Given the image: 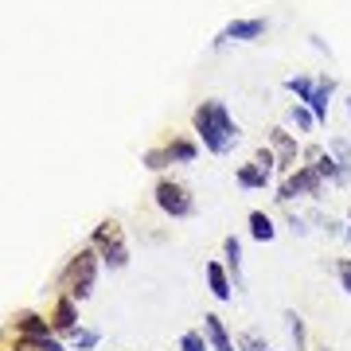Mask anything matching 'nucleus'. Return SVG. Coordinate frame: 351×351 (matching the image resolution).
<instances>
[{
    "label": "nucleus",
    "mask_w": 351,
    "mask_h": 351,
    "mask_svg": "<svg viewBox=\"0 0 351 351\" xmlns=\"http://www.w3.org/2000/svg\"><path fill=\"white\" fill-rule=\"evenodd\" d=\"M332 98H336V78L332 75H316V94H313V101H308V110H313V117L320 121V125L328 121Z\"/></svg>",
    "instance_id": "obj_15"
},
{
    "label": "nucleus",
    "mask_w": 351,
    "mask_h": 351,
    "mask_svg": "<svg viewBox=\"0 0 351 351\" xmlns=\"http://www.w3.org/2000/svg\"><path fill=\"white\" fill-rule=\"evenodd\" d=\"M98 274H101V254L94 250V246H78V250L66 258L55 293H66V297H75V301L82 304L90 293L98 289Z\"/></svg>",
    "instance_id": "obj_2"
},
{
    "label": "nucleus",
    "mask_w": 351,
    "mask_h": 351,
    "mask_svg": "<svg viewBox=\"0 0 351 351\" xmlns=\"http://www.w3.org/2000/svg\"><path fill=\"white\" fill-rule=\"evenodd\" d=\"M265 145L274 149L277 172H281V176H289V172H297V168H301V145H297V133H289L285 125H274L269 133H265Z\"/></svg>",
    "instance_id": "obj_9"
},
{
    "label": "nucleus",
    "mask_w": 351,
    "mask_h": 351,
    "mask_svg": "<svg viewBox=\"0 0 351 351\" xmlns=\"http://www.w3.org/2000/svg\"><path fill=\"white\" fill-rule=\"evenodd\" d=\"M223 265L230 269V277H234V289H246V281H242V239L239 234H226L223 239Z\"/></svg>",
    "instance_id": "obj_16"
},
{
    "label": "nucleus",
    "mask_w": 351,
    "mask_h": 351,
    "mask_svg": "<svg viewBox=\"0 0 351 351\" xmlns=\"http://www.w3.org/2000/svg\"><path fill=\"white\" fill-rule=\"evenodd\" d=\"M191 133H195V141H199L211 156L234 152V145L242 141V129H239V121L230 117L223 98H207L191 110Z\"/></svg>",
    "instance_id": "obj_1"
},
{
    "label": "nucleus",
    "mask_w": 351,
    "mask_h": 351,
    "mask_svg": "<svg viewBox=\"0 0 351 351\" xmlns=\"http://www.w3.org/2000/svg\"><path fill=\"white\" fill-rule=\"evenodd\" d=\"M47 316H51L55 336H63V339H71L78 328H82V324H78V301H75V297H66V293H55V301H51Z\"/></svg>",
    "instance_id": "obj_11"
},
{
    "label": "nucleus",
    "mask_w": 351,
    "mask_h": 351,
    "mask_svg": "<svg viewBox=\"0 0 351 351\" xmlns=\"http://www.w3.org/2000/svg\"><path fill=\"white\" fill-rule=\"evenodd\" d=\"M308 43H313V47L320 51V55H328V59H332V47H328V43H324L320 36H308Z\"/></svg>",
    "instance_id": "obj_27"
},
{
    "label": "nucleus",
    "mask_w": 351,
    "mask_h": 351,
    "mask_svg": "<svg viewBox=\"0 0 351 351\" xmlns=\"http://www.w3.org/2000/svg\"><path fill=\"white\" fill-rule=\"evenodd\" d=\"M8 336L47 339V336H55V328H51V316L36 313V308H16V313L8 316Z\"/></svg>",
    "instance_id": "obj_10"
},
{
    "label": "nucleus",
    "mask_w": 351,
    "mask_h": 351,
    "mask_svg": "<svg viewBox=\"0 0 351 351\" xmlns=\"http://www.w3.org/2000/svg\"><path fill=\"white\" fill-rule=\"evenodd\" d=\"M203 277H207V289H211V297L215 301H234V293H239V289H234V277H230V269H226L223 262H207L203 265Z\"/></svg>",
    "instance_id": "obj_12"
},
{
    "label": "nucleus",
    "mask_w": 351,
    "mask_h": 351,
    "mask_svg": "<svg viewBox=\"0 0 351 351\" xmlns=\"http://www.w3.org/2000/svg\"><path fill=\"white\" fill-rule=\"evenodd\" d=\"M234 343H239V351H269V343H265L258 332H250V328H246V332H239V336H234Z\"/></svg>",
    "instance_id": "obj_24"
},
{
    "label": "nucleus",
    "mask_w": 351,
    "mask_h": 351,
    "mask_svg": "<svg viewBox=\"0 0 351 351\" xmlns=\"http://www.w3.org/2000/svg\"><path fill=\"white\" fill-rule=\"evenodd\" d=\"M274 168H265V164H258L250 156L246 164H239V172H234V184H239L242 191H262V188H269L274 184Z\"/></svg>",
    "instance_id": "obj_13"
},
{
    "label": "nucleus",
    "mask_w": 351,
    "mask_h": 351,
    "mask_svg": "<svg viewBox=\"0 0 351 351\" xmlns=\"http://www.w3.org/2000/svg\"><path fill=\"white\" fill-rule=\"evenodd\" d=\"M348 223H351V207H348Z\"/></svg>",
    "instance_id": "obj_30"
},
{
    "label": "nucleus",
    "mask_w": 351,
    "mask_h": 351,
    "mask_svg": "<svg viewBox=\"0 0 351 351\" xmlns=\"http://www.w3.org/2000/svg\"><path fill=\"white\" fill-rule=\"evenodd\" d=\"M285 223H289V230H293L297 239H304V234H308V219H304V215H289Z\"/></svg>",
    "instance_id": "obj_26"
},
{
    "label": "nucleus",
    "mask_w": 351,
    "mask_h": 351,
    "mask_svg": "<svg viewBox=\"0 0 351 351\" xmlns=\"http://www.w3.org/2000/svg\"><path fill=\"white\" fill-rule=\"evenodd\" d=\"M180 351H211L207 332H203V328H188V332L180 336Z\"/></svg>",
    "instance_id": "obj_22"
},
{
    "label": "nucleus",
    "mask_w": 351,
    "mask_h": 351,
    "mask_svg": "<svg viewBox=\"0 0 351 351\" xmlns=\"http://www.w3.org/2000/svg\"><path fill=\"white\" fill-rule=\"evenodd\" d=\"M320 351H328V348H320Z\"/></svg>",
    "instance_id": "obj_31"
},
{
    "label": "nucleus",
    "mask_w": 351,
    "mask_h": 351,
    "mask_svg": "<svg viewBox=\"0 0 351 351\" xmlns=\"http://www.w3.org/2000/svg\"><path fill=\"white\" fill-rule=\"evenodd\" d=\"M285 324H289L293 351H308V328H304V316L297 313V308H285Z\"/></svg>",
    "instance_id": "obj_18"
},
{
    "label": "nucleus",
    "mask_w": 351,
    "mask_h": 351,
    "mask_svg": "<svg viewBox=\"0 0 351 351\" xmlns=\"http://www.w3.org/2000/svg\"><path fill=\"white\" fill-rule=\"evenodd\" d=\"M90 246L101 254V265L106 269H125L129 265V242H125V226L117 219H101L94 230H90Z\"/></svg>",
    "instance_id": "obj_3"
},
{
    "label": "nucleus",
    "mask_w": 351,
    "mask_h": 351,
    "mask_svg": "<svg viewBox=\"0 0 351 351\" xmlns=\"http://www.w3.org/2000/svg\"><path fill=\"white\" fill-rule=\"evenodd\" d=\"M265 27H269V20H262V16H239V20H230V24L211 39V47L223 51V47H230V43H254V39L265 36Z\"/></svg>",
    "instance_id": "obj_8"
},
{
    "label": "nucleus",
    "mask_w": 351,
    "mask_h": 351,
    "mask_svg": "<svg viewBox=\"0 0 351 351\" xmlns=\"http://www.w3.org/2000/svg\"><path fill=\"white\" fill-rule=\"evenodd\" d=\"M289 125L297 129V133H313L320 121L313 117V110H308L304 101H293V106H289Z\"/></svg>",
    "instance_id": "obj_20"
},
{
    "label": "nucleus",
    "mask_w": 351,
    "mask_h": 351,
    "mask_svg": "<svg viewBox=\"0 0 351 351\" xmlns=\"http://www.w3.org/2000/svg\"><path fill=\"white\" fill-rule=\"evenodd\" d=\"M343 242H351V223H348V230H343Z\"/></svg>",
    "instance_id": "obj_29"
},
{
    "label": "nucleus",
    "mask_w": 351,
    "mask_h": 351,
    "mask_svg": "<svg viewBox=\"0 0 351 351\" xmlns=\"http://www.w3.org/2000/svg\"><path fill=\"white\" fill-rule=\"evenodd\" d=\"M301 164H313L316 172L324 176L328 188H348V184H351V168H343V164H339L324 145H304V149H301Z\"/></svg>",
    "instance_id": "obj_7"
},
{
    "label": "nucleus",
    "mask_w": 351,
    "mask_h": 351,
    "mask_svg": "<svg viewBox=\"0 0 351 351\" xmlns=\"http://www.w3.org/2000/svg\"><path fill=\"white\" fill-rule=\"evenodd\" d=\"M336 277H339V289L351 297V258H339L336 262Z\"/></svg>",
    "instance_id": "obj_25"
},
{
    "label": "nucleus",
    "mask_w": 351,
    "mask_h": 351,
    "mask_svg": "<svg viewBox=\"0 0 351 351\" xmlns=\"http://www.w3.org/2000/svg\"><path fill=\"white\" fill-rule=\"evenodd\" d=\"M269 351H274V348H269Z\"/></svg>",
    "instance_id": "obj_32"
},
{
    "label": "nucleus",
    "mask_w": 351,
    "mask_h": 351,
    "mask_svg": "<svg viewBox=\"0 0 351 351\" xmlns=\"http://www.w3.org/2000/svg\"><path fill=\"white\" fill-rule=\"evenodd\" d=\"M66 343H71V351H94L101 343V332H98V328H78Z\"/></svg>",
    "instance_id": "obj_21"
},
{
    "label": "nucleus",
    "mask_w": 351,
    "mask_h": 351,
    "mask_svg": "<svg viewBox=\"0 0 351 351\" xmlns=\"http://www.w3.org/2000/svg\"><path fill=\"white\" fill-rule=\"evenodd\" d=\"M285 90L297 101H304V106H308V101H313V94H316V75H289L285 78Z\"/></svg>",
    "instance_id": "obj_19"
},
{
    "label": "nucleus",
    "mask_w": 351,
    "mask_h": 351,
    "mask_svg": "<svg viewBox=\"0 0 351 351\" xmlns=\"http://www.w3.org/2000/svg\"><path fill=\"white\" fill-rule=\"evenodd\" d=\"M195 156H199V141L176 133V137H168V141H160V145H152V149L141 152V164L152 168V172H164L172 164H195Z\"/></svg>",
    "instance_id": "obj_4"
},
{
    "label": "nucleus",
    "mask_w": 351,
    "mask_h": 351,
    "mask_svg": "<svg viewBox=\"0 0 351 351\" xmlns=\"http://www.w3.org/2000/svg\"><path fill=\"white\" fill-rule=\"evenodd\" d=\"M246 226H250V239L254 242H274L277 239L274 215H265V211H250V215H246Z\"/></svg>",
    "instance_id": "obj_17"
},
{
    "label": "nucleus",
    "mask_w": 351,
    "mask_h": 351,
    "mask_svg": "<svg viewBox=\"0 0 351 351\" xmlns=\"http://www.w3.org/2000/svg\"><path fill=\"white\" fill-rule=\"evenodd\" d=\"M152 203H156L168 219H191V215H195V195H191V188L184 180H172V176H160V180H156Z\"/></svg>",
    "instance_id": "obj_5"
},
{
    "label": "nucleus",
    "mask_w": 351,
    "mask_h": 351,
    "mask_svg": "<svg viewBox=\"0 0 351 351\" xmlns=\"http://www.w3.org/2000/svg\"><path fill=\"white\" fill-rule=\"evenodd\" d=\"M203 332H207L211 351H239V343H234V336L226 332V324H223L219 313H203Z\"/></svg>",
    "instance_id": "obj_14"
},
{
    "label": "nucleus",
    "mask_w": 351,
    "mask_h": 351,
    "mask_svg": "<svg viewBox=\"0 0 351 351\" xmlns=\"http://www.w3.org/2000/svg\"><path fill=\"white\" fill-rule=\"evenodd\" d=\"M343 110H348V117H351V94H348V98H343Z\"/></svg>",
    "instance_id": "obj_28"
},
{
    "label": "nucleus",
    "mask_w": 351,
    "mask_h": 351,
    "mask_svg": "<svg viewBox=\"0 0 351 351\" xmlns=\"http://www.w3.org/2000/svg\"><path fill=\"white\" fill-rule=\"evenodd\" d=\"M328 152H332L343 168H351V141L348 137H328Z\"/></svg>",
    "instance_id": "obj_23"
},
{
    "label": "nucleus",
    "mask_w": 351,
    "mask_h": 351,
    "mask_svg": "<svg viewBox=\"0 0 351 351\" xmlns=\"http://www.w3.org/2000/svg\"><path fill=\"white\" fill-rule=\"evenodd\" d=\"M297 195H304V199H320V195H324V176L316 172L313 164H301L297 172H289L285 180L277 184V195H274V199L281 203V207H289Z\"/></svg>",
    "instance_id": "obj_6"
}]
</instances>
